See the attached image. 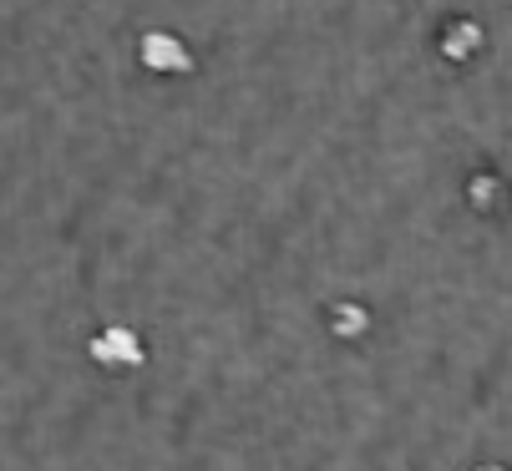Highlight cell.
Masks as SVG:
<instances>
[{
	"instance_id": "277c9868",
	"label": "cell",
	"mask_w": 512,
	"mask_h": 471,
	"mask_svg": "<svg viewBox=\"0 0 512 471\" xmlns=\"http://www.w3.org/2000/svg\"><path fill=\"white\" fill-rule=\"evenodd\" d=\"M472 471H512V466H502V461H482V466H472Z\"/></svg>"
},
{
	"instance_id": "3957f363",
	"label": "cell",
	"mask_w": 512,
	"mask_h": 471,
	"mask_svg": "<svg viewBox=\"0 0 512 471\" xmlns=\"http://www.w3.org/2000/svg\"><path fill=\"white\" fill-rule=\"evenodd\" d=\"M467 198H472V208H477V213H497V208L507 203V188H502V178L477 173V178L467 183Z\"/></svg>"
},
{
	"instance_id": "7a4b0ae2",
	"label": "cell",
	"mask_w": 512,
	"mask_h": 471,
	"mask_svg": "<svg viewBox=\"0 0 512 471\" xmlns=\"http://www.w3.org/2000/svg\"><path fill=\"white\" fill-rule=\"evenodd\" d=\"M92 355H97V360H127V365L142 360L132 330H107V335H97V340H92Z\"/></svg>"
},
{
	"instance_id": "6da1fadb",
	"label": "cell",
	"mask_w": 512,
	"mask_h": 471,
	"mask_svg": "<svg viewBox=\"0 0 512 471\" xmlns=\"http://www.w3.org/2000/svg\"><path fill=\"white\" fill-rule=\"evenodd\" d=\"M482 26L472 21V16H452L447 26H442V56L447 61H472L477 51H482Z\"/></svg>"
}]
</instances>
